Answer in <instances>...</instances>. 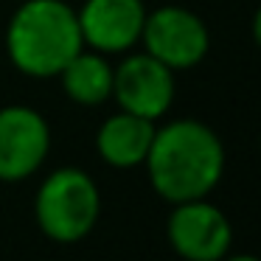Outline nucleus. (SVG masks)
<instances>
[{"label":"nucleus","instance_id":"20e7f679","mask_svg":"<svg viewBox=\"0 0 261 261\" xmlns=\"http://www.w3.org/2000/svg\"><path fill=\"white\" fill-rule=\"evenodd\" d=\"M141 42L146 45L149 57H154L177 73V70L197 68L208 57L211 34L202 17L194 14L191 9L160 6L154 12H146Z\"/></svg>","mask_w":261,"mask_h":261},{"label":"nucleus","instance_id":"0eeeda50","mask_svg":"<svg viewBox=\"0 0 261 261\" xmlns=\"http://www.w3.org/2000/svg\"><path fill=\"white\" fill-rule=\"evenodd\" d=\"M174 70L149 54H132L113 68V98L121 110L158 121L174 101Z\"/></svg>","mask_w":261,"mask_h":261},{"label":"nucleus","instance_id":"f257e3e1","mask_svg":"<svg viewBox=\"0 0 261 261\" xmlns=\"http://www.w3.org/2000/svg\"><path fill=\"white\" fill-rule=\"evenodd\" d=\"M143 166L160 199L171 205L199 199L208 197L225 174V146L208 124L197 118H174L154 126Z\"/></svg>","mask_w":261,"mask_h":261},{"label":"nucleus","instance_id":"7ed1b4c3","mask_svg":"<svg viewBox=\"0 0 261 261\" xmlns=\"http://www.w3.org/2000/svg\"><path fill=\"white\" fill-rule=\"evenodd\" d=\"M40 230L57 244H76L90 236L101 216V194L87 171L62 166L40 182L34 199Z\"/></svg>","mask_w":261,"mask_h":261},{"label":"nucleus","instance_id":"6e6552de","mask_svg":"<svg viewBox=\"0 0 261 261\" xmlns=\"http://www.w3.org/2000/svg\"><path fill=\"white\" fill-rule=\"evenodd\" d=\"M76 17L85 45L107 57L141 42L146 6L143 0H85Z\"/></svg>","mask_w":261,"mask_h":261},{"label":"nucleus","instance_id":"9d476101","mask_svg":"<svg viewBox=\"0 0 261 261\" xmlns=\"http://www.w3.org/2000/svg\"><path fill=\"white\" fill-rule=\"evenodd\" d=\"M65 96L82 107H98L113 98V65L98 51L82 48L62 70H59Z\"/></svg>","mask_w":261,"mask_h":261},{"label":"nucleus","instance_id":"f03ea898","mask_svg":"<svg viewBox=\"0 0 261 261\" xmlns=\"http://www.w3.org/2000/svg\"><path fill=\"white\" fill-rule=\"evenodd\" d=\"M85 48L76 9L65 0H25L6 29L9 62L31 79H57Z\"/></svg>","mask_w":261,"mask_h":261},{"label":"nucleus","instance_id":"1a4fd4ad","mask_svg":"<svg viewBox=\"0 0 261 261\" xmlns=\"http://www.w3.org/2000/svg\"><path fill=\"white\" fill-rule=\"evenodd\" d=\"M154 138V121L141 118L135 113L118 110L104 118L96 132V152L113 169H135L143 166Z\"/></svg>","mask_w":261,"mask_h":261},{"label":"nucleus","instance_id":"39448f33","mask_svg":"<svg viewBox=\"0 0 261 261\" xmlns=\"http://www.w3.org/2000/svg\"><path fill=\"white\" fill-rule=\"evenodd\" d=\"M166 239L186 261H219L230 253L233 227L225 211L208 202V197H199L174 202L166 222Z\"/></svg>","mask_w":261,"mask_h":261},{"label":"nucleus","instance_id":"423d86ee","mask_svg":"<svg viewBox=\"0 0 261 261\" xmlns=\"http://www.w3.org/2000/svg\"><path fill=\"white\" fill-rule=\"evenodd\" d=\"M51 152V126L29 104L0 107V182H23Z\"/></svg>","mask_w":261,"mask_h":261}]
</instances>
